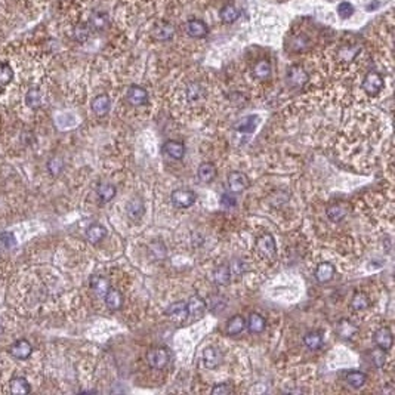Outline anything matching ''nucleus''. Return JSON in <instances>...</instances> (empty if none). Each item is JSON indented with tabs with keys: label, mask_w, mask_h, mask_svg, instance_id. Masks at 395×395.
<instances>
[{
	"label": "nucleus",
	"mask_w": 395,
	"mask_h": 395,
	"mask_svg": "<svg viewBox=\"0 0 395 395\" xmlns=\"http://www.w3.org/2000/svg\"><path fill=\"white\" fill-rule=\"evenodd\" d=\"M210 392L212 395H228L232 392V386L229 383H216Z\"/></svg>",
	"instance_id": "obj_47"
},
{
	"label": "nucleus",
	"mask_w": 395,
	"mask_h": 395,
	"mask_svg": "<svg viewBox=\"0 0 395 395\" xmlns=\"http://www.w3.org/2000/svg\"><path fill=\"white\" fill-rule=\"evenodd\" d=\"M0 333H2V327H0Z\"/></svg>",
	"instance_id": "obj_51"
},
{
	"label": "nucleus",
	"mask_w": 395,
	"mask_h": 395,
	"mask_svg": "<svg viewBox=\"0 0 395 395\" xmlns=\"http://www.w3.org/2000/svg\"><path fill=\"white\" fill-rule=\"evenodd\" d=\"M197 176L198 179H200L201 182H204V184L212 182V181L216 178V166H215L213 163H209V162L201 163L197 169Z\"/></svg>",
	"instance_id": "obj_26"
},
{
	"label": "nucleus",
	"mask_w": 395,
	"mask_h": 395,
	"mask_svg": "<svg viewBox=\"0 0 395 395\" xmlns=\"http://www.w3.org/2000/svg\"><path fill=\"white\" fill-rule=\"evenodd\" d=\"M286 80H287V85L293 89H301L308 83L310 80V76L308 73L305 71V68L302 65H290L287 68V76H286Z\"/></svg>",
	"instance_id": "obj_1"
},
{
	"label": "nucleus",
	"mask_w": 395,
	"mask_h": 395,
	"mask_svg": "<svg viewBox=\"0 0 395 395\" xmlns=\"http://www.w3.org/2000/svg\"><path fill=\"white\" fill-rule=\"evenodd\" d=\"M383 85H385L383 77H382L379 73L371 71V73H367L364 80H363V85L361 86H363V90L366 92L367 95H370V96H376V95H379L380 90L383 89Z\"/></svg>",
	"instance_id": "obj_6"
},
{
	"label": "nucleus",
	"mask_w": 395,
	"mask_h": 395,
	"mask_svg": "<svg viewBox=\"0 0 395 395\" xmlns=\"http://www.w3.org/2000/svg\"><path fill=\"white\" fill-rule=\"evenodd\" d=\"M115 193H117L115 187L111 185V184H107V182L101 184V185L98 187V190H96V194H98V197H99V200H101L102 203L111 201V200L115 197Z\"/></svg>",
	"instance_id": "obj_35"
},
{
	"label": "nucleus",
	"mask_w": 395,
	"mask_h": 395,
	"mask_svg": "<svg viewBox=\"0 0 395 395\" xmlns=\"http://www.w3.org/2000/svg\"><path fill=\"white\" fill-rule=\"evenodd\" d=\"M163 151H165L166 156H169L170 159H173V160H182L184 156H185V145L182 142L172 140V141L165 142Z\"/></svg>",
	"instance_id": "obj_15"
},
{
	"label": "nucleus",
	"mask_w": 395,
	"mask_h": 395,
	"mask_svg": "<svg viewBox=\"0 0 395 395\" xmlns=\"http://www.w3.org/2000/svg\"><path fill=\"white\" fill-rule=\"evenodd\" d=\"M204 96V87L200 83H190L187 87V98L190 102L198 101Z\"/></svg>",
	"instance_id": "obj_40"
},
{
	"label": "nucleus",
	"mask_w": 395,
	"mask_h": 395,
	"mask_svg": "<svg viewBox=\"0 0 395 395\" xmlns=\"http://www.w3.org/2000/svg\"><path fill=\"white\" fill-rule=\"evenodd\" d=\"M351 212V204L346 201H336L327 206L326 209V215L332 222H340L343 221Z\"/></svg>",
	"instance_id": "obj_7"
},
{
	"label": "nucleus",
	"mask_w": 395,
	"mask_h": 395,
	"mask_svg": "<svg viewBox=\"0 0 395 395\" xmlns=\"http://www.w3.org/2000/svg\"><path fill=\"white\" fill-rule=\"evenodd\" d=\"M105 237H107V229H105V226L99 225V224H92L86 229V238L92 244H96V243L102 241Z\"/></svg>",
	"instance_id": "obj_24"
},
{
	"label": "nucleus",
	"mask_w": 395,
	"mask_h": 395,
	"mask_svg": "<svg viewBox=\"0 0 395 395\" xmlns=\"http://www.w3.org/2000/svg\"><path fill=\"white\" fill-rule=\"evenodd\" d=\"M104 301H105L107 308L111 311H118L121 308V305H123V296H121V293H120L117 289H114V287L108 289V292H107L105 296H104Z\"/></svg>",
	"instance_id": "obj_20"
},
{
	"label": "nucleus",
	"mask_w": 395,
	"mask_h": 395,
	"mask_svg": "<svg viewBox=\"0 0 395 395\" xmlns=\"http://www.w3.org/2000/svg\"><path fill=\"white\" fill-rule=\"evenodd\" d=\"M90 287H92V290L96 293V296H101V298H104V296H105V293L108 292V289H110L111 286H110V282H108L105 277H101V276H93V277L90 279Z\"/></svg>",
	"instance_id": "obj_28"
},
{
	"label": "nucleus",
	"mask_w": 395,
	"mask_h": 395,
	"mask_svg": "<svg viewBox=\"0 0 395 395\" xmlns=\"http://www.w3.org/2000/svg\"><path fill=\"white\" fill-rule=\"evenodd\" d=\"M62 166H64V163H62L61 159H52V160L48 163V168H49L52 175H58V173L62 170Z\"/></svg>",
	"instance_id": "obj_49"
},
{
	"label": "nucleus",
	"mask_w": 395,
	"mask_h": 395,
	"mask_svg": "<svg viewBox=\"0 0 395 395\" xmlns=\"http://www.w3.org/2000/svg\"><path fill=\"white\" fill-rule=\"evenodd\" d=\"M170 198H172L173 206H176L179 209H188L197 201V194L194 191H191V190L179 188V190H175L172 193V197Z\"/></svg>",
	"instance_id": "obj_5"
},
{
	"label": "nucleus",
	"mask_w": 395,
	"mask_h": 395,
	"mask_svg": "<svg viewBox=\"0 0 395 395\" xmlns=\"http://www.w3.org/2000/svg\"><path fill=\"white\" fill-rule=\"evenodd\" d=\"M225 307L226 298H224L222 295H212L206 301V308L212 312H221L222 310H225Z\"/></svg>",
	"instance_id": "obj_34"
},
{
	"label": "nucleus",
	"mask_w": 395,
	"mask_h": 395,
	"mask_svg": "<svg viewBox=\"0 0 395 395\" xmlns=\"http://www.w3.org/2000/svg\"><path fill=\"white\" fill-rule=\"evenodd\" d=\"M166 315L169 317L172 321H175L176 324L184 323L188 318V308H187V302L179 301V302H173L166 308Z\"/></svg>",
	"instance_id": "obj_9"
},
{
	"label": "nucleus",
	"mask_w": 395,
	"mask_h": 395,
	"mask_svg": "<svg viewBox=\"0 0 395 395\" xmlns=\"http://www.w3.org/2000/svg\"><path fill=\"white\" fill-rule=\"evenodd\" d=\"M354 14V6L348 2H342L338 6V15L342 20H348Z\"/></svg>",
	"instance_id": "obj_46"
},
{
	"label": "nucleus",
	"mask_w": 395,
	"mask_h": 395,
	"mask_svg": "<svg viewBox=\"0 0 395 395\" xmlns=\"http://www.w3.org/2000/svg\"><path fill=\"white\" fill-rule=\"evenodd\" d=\"M150 252H151V254H154L156 259H163V257H166V247H165V244L160 243V241L151 243V244H150Z\"/></svg>",
	"instance_id": "obj_45"
},
{
	"label": "nucleus",
	"mask_w": 395,
	"mask_h": 395,
	"mask_svg": "<svg viewBox=\"0 0 395 395\" xmlns=\"http://www.w3.org/2000/svg\"><path fill=\"white\" fill-rule=\"evenodd\" d=\"M9 352H11L12 357L18 358V360H26V358H29L30 355H31L33 346H31V343H30L29 340L21 339V340H17V342L11 346Z\"/></svg>",
	"instance_id": "obj_13"
},
{
	"label": "nucleus",
	"mask_w": 395,
	"mask_h": 395,
	"mask_svg": "<svg viewBox=\"0 0 395 395\" xmlns=\"http://www.w3.org/2000/svg\"><path fill=\"white\" fill-rule=\"evenodd\" d=\"M213 283L218 284V286H225L228 283L231 282V271H229V267L224 264V265H219L218 268H215L213 271Z\"/></svg>",
	"instance_id": "obj_30"
},
{
	"label": "nucleus",
	"mask_w": 395,
	"mask_h": 395,
	"mask_svg": "<svg viewBox=\"0 0 395 395\" xmlns=\"http://www.w3.org/2000/svg\"><path fill=\"white\" fill-rule=\"evenodd\" d=\"M219 17H221L222 23H225V24H232V23H235V21L238 20L240 12H238V9H237L234 5H226V6H224V8L221 9Z\"/></svg>",
	"instance_id": "obj_33"
},
{
	"label": "nucleus",
	"mask_w": 395,
	"mask_h": 395,
	"mask_svg": "<svg viewBox=\"0 0 395 395\" xmlns=\"http://www.w3.org/2000/svg\"><path fill=\"white\" fill-rule=\"evenodd\" d=\"M336 332H338V335L340 338L351 339L354 335H357L358 327L352 321H349L346 318H342V320H339L338 324H336Z\"/></svg>",
	"instance_id": "obj_21"
},
{
	"label": "nucleus",
	"mask_w": 395,
	"mask_h": 395,
	"mask_svg": "<svg viewBox=\"0 0 395 395\" xmlns=\"http://www.w3.org/2000/svg\"><path fill=\"white\" fill-rule=\"evenodd\" d=\"M187 308H188V318L190 321H198L200 318H203V315L206 314V302L198 296L194 295L190 298V301L187 302Z\"/></svg>",
	"instance_id": "obj_10"
},
{
	"label": "nucleus",
	"mask_w": 395,
	"mask_h": 395,
	"mask_svg": "<svg viewBox=\"0 0 395 395\" xmlns=\"http://www.w3.org/2000/svg\"><path fill=\"white\" fill-rule=\"evenodd\" d=\"M256 250L265 259H273L277 254V246H276V238L273 234L265 232L260 237L256 238Z\"/></svg>",
	"instance_id": "obj_2"
},
{
	"label": "nucleus",
	"mask_w": 395,
	"mask_h": 395,
	"mask_svg": "<svg viewBox=\"0 0 395 395\" xmlns=\"http://www.w3.org/2000/svg\"><path fill=\"white\" fill-rule=\"evenodd\" d=\"M153 36L159 42H168L175 36V27L170 23H160L153 30Z\"/></svg>",
	"instance_id": "obj_19"
},
{
	"label": "nucleus",
	"mask_w": 395,
	"mask_h": 395,
	"mask_svg": "<svg viewBox=\"0 0 395 395\" xmlns=\"http://www.w3.org/2000/svg\"><path fill=\"white\" fill-rule=\"evenodd\" d=\"M26 102H27V105L31 107V108H37V107L42 104V95H40V92H39L37 89L29 90V93H27V96H26Z\"/></svg>",
	"instance_id": "obj_41"
},
{
	"label": "nucleus",
	"mask_w": 395,
	"mask_h": 395,
	"mask_svg": "<svg viewBox=\"0 0 395 395\" xmlns=\"http://www.w3.org/2000/svg\"><path fill=\"white\" fill-rule=\"evenodd\" d=\"M170 360L169 351L166 348H151L147 352V361L148 364L156 368V370H162L168 366Z\"/></svg>",
	"instance_id": "obj_4"
},
{
	"label": "nucleus",
	"mask_w": 395,
	"mask_h": 395,
	"mask_svg": "<svg viewBox=\"0 0 395 395\" xmlns=\"http://www.w3.org/2000/svg\"><path fill=\"white\" fill-rule=\"evenodd\" d=\"M224 361V354L219 348L216 346H207L203 351V364L206 368H216L222 364Z\"/></svg>",
	"instance_id": "obj_8"
},
{
	"label": "nucleus",
	"mask_w": 395,
	"mask_h": 395,
	"mask_svg": "<svg viewBox=\"0 0 395 395\" xmlns=\"http://www.w3.org/2000/svg\"><path fill=\"white\" fill-rule=\"evenodd\" d=\"M90 27L95 30H105L110 24V18L105 12H93L90 15Z\"/></svg>",
	"instance_id": "obj_31"
},
{
	"label": "nucleus",
	"mask_w": 395,
	"mask_h": 395,
	"mask_svg": "<svg viewBox=\"0 0 395 395\" xmlns=\"http://www.w3.org/2000/svg\"><path fill=\"white\" fill-rule=\"evenodd\" d=\"M371 358H373V363L376 367H383L385 364V360H386V351H383L382 348H376L371 351Z\"/></svg>",
	"instance_id": "obj_44"
},
{
	"label": "nucleus",
	"mask_w": 395,
	"mask_h": 395,
	"mask_svg": "<svg viewBox=\"0 0 395 395\" xmlns=\"http://www.w3.org/2000/svg\"><path fill=\"white\" fill-rule=\"evenodd\" d=\"M370 305V299L364 292H355L351 299V307L355 311H364Z\"/></svg>",
	"instance_id": "obj_37"
},
{
	"label": "nucleus",
	"mask_w": 395,
	"mask_h": 395,
	"mask_svg": "<svg viewBox=\"0 0 395 395\" xmlns=\"http://www.w3.org/2000/svg\"><path fill=\"white\" fill-rule=\"evenodd\" d=\"M360 46L354 45V46H343L339 49V59L345 61V62H351L352 59H355L357 55L360 54Z\"/></svg>",
	"instance_id": "obj_39"
},
{
	"label": "nucleus",
	"mask_w": 395,
	"mask_h": 395,
	"mask_svg": "<svg viewBox=\"0 0 395 395\" xmlns=\"http://www.w3.org/2000/svg\"><path fill=\"white\" fill-rule=\"evenodd\" d=\"M271 71H273L271 64H270V61H267V59H260V61H257V62L254 64L253 74L254 77L259 79V80H268V79L271 77Z\"/></svg>",
	"instance_id": "obj_29"
},
{
	"label": "nucleus",
	"mask_w": 395,
	"mask_h": 395,
	"mask_svg": "<svg viewBox=\"0 0 395 395\" xmlns=\"http://www.w3.org/2000/svg\"><path fill=\"white\" fill-rule=\"evenodd\" d=\"M335 267L330 262H321L315 270V280L318 283H329L335 277Z\"/></svg>",
	"instance_id": "obj_17"
},
{
	"label": "nucleus",
	"mask_w": 395,
	"mask_h": 395,
	"mask_svg": "<svg viewBox=\"0 0 395 395\" xmlns=\"http://www.w3.org/2000/svg\"><path fill=\"white\" fill-rule=\"evenodd\" d=\"M246 330V318L240 314L232 315L228 321H226V335L229 336H237L240 333H243Z\"/></svg>",
	"instance_id": "obj_14"
},
{
	"label": "nucleus",
	"mask_w": 395,
	"mask_h": 395,
	"mask_svg": "<svg viewBox=\"0 0 395 395\" xmlns=\"http://www.w3.org/2000/svg\"><path fill=\"white\" fill-rule=\"evenodd\" d=\"M304 343L307 345V348H310L312 351L321 348V345H323V333H321V332H317V330L308 332V333L304 336Z\"/></svg>",
	"instance_id": "obj_36"
},
{
	"label": "nucleus",
	"mask_w": 395,
	"mask_h": 395,
	"mask_svg": "<svg viewBox=\"0 0 395 395\" xmlns=\"http://www.w3.org/2000/svg\"><path fill=\"white\" fill-rule=\"evenodd\" d=\"M89 34H90V31H89V29L86 26H79L74 30V37L79 42H86L89 39Z\"/></svg>",
	"instance_id": "obj_48"
},
{
	"label": "nucleus",
	"mask_w": 395,
	"mask_h": 395,
	"mask_svg": "<svg viewBox=\"0 0 395 395\" xmlns=\"http://www.w3.org/2000/svg\"><path fill=\"white\" fill-rule=\"evenodd\" d=\"M221 203H222V206H225V207H234V206L237 204V200L234 197V194H224V196L221 197Z\"/></svg>",
	"instance_id": "obj_50"
},
{
	"label": "nucleus",
	"mask_w": 395,
	"mask_h": 395,
	"mask_svg": "<svg viewBox=\"0 0 395 395\" xmlns=\"http://www.w3.org/2000/svg\"><path fill=\"white\" fill-rule=\"evenodd\" d=\"M310 45L311 40L307 34H298V36H295L293 40H292V43H290L292 51H295V52H304V51H307V49L310 48Z\"/></svg>",
	"instance_id": "obj_38"
},
{
	"label": "nucleus",
	"mask_w": 395,
	"mask_h": 395,
	"mask_svg": "<svg viewBox=\"0 0 395 395\" xmlns=\"http://www.w3.org/2000/svg\"><path fill=\"white\" fill-rule=\"evenodd\" d=\"M12 76H14L12 68L8 64L0 62V86L8 85L12 80Z\"/></svg>",
	"instance_id": "obj_43"
},
{
	"label": "nucleus",
	"mask_w": 395,
	"mask_h": 395,
	"mask_svg": "<svg viewBox=\"0 0 395 395\" xmlns=\"http://www.w3.org/2000/svg\"><path fill=\"white\" fill-rule=\"evenodd\" d=\"M126 212L129 215L130 219L134 221H140L144 213H145V204H144V200L141 197H134L129 203H127V207H126Z\"/></svg>",
	"instance_id": "obj_16"
},
{
	"label": "nucleus",
	"mask_w": 395,
	"mask_h": 395,
	"mask_svg": "<svg viewBox=\"0 0 395 395\" xmlns=\"http://www.w3.org/2000/svg\"><path fill=\"white\" fill-rule=\"evenodd\" d=\"M265 318L257 312H252L246 320V329H249L250 333H262L265 330Z\"/></svg>",
	"instance_id": "obj_25"
},
{
	"label": "nucleus",
	"mask_w": 395,
	"mask_h": 395,
	"mask_svg": "<svg viewBox=\"0 0 395 395\" xmlns=\"http://www.w3.org/2000/svg\"><path fill=\"white\" fill-rule=\"evenodd\" d=\"M229 271H231V277H241L244 273V262L241 259H232L229 262Z\"/></svg>",
	"instance_id": "obj_42"
},
{
	"label": "nucleus",
	"mask_w": 395,
	"mask_h": 395,
	"mask_svg": "<svg viewBox=\"0 0 395 395\" xmlns=\"http://www.w3.org/2000/svg\"><path fill=\"white\" fill-rule=\"evenodd\" d=\"M110 105H111V101H110V96L102 93V95H98L93 101H92V110L96 115H105V114L110 111Z\"/></svg>",
	"instance_id": "obj_23"
},
{
	"label": "nucleus",
	"mask_w": 395,
	"mask_h": 395,
	"mask_svg": "<svg viewBox=\"0 0 395 395\" xmlns=\"http://www.w3.org/2000/svg\"><path fill=\"white\" fill-rule=\"evenodd\" d=\"M187 33L191 36V37H196V39H201V37H206L209 29L207 26L204 24V21L201 20H190L187 23Z\"/></svg>",
	"instance_id": "obj_22"
},
{
	"label": "nucleus",
	"mask_w": 395,
	"mask_h": 395,
	"mask_svg": "<svg viewBox=\"0 0 395 395\" xmlns=\"http://www.w3.org/2000/svg\"><path fill=\"white\" fill-rule=\"evenodd\" d=\"M126 98L129 101L130 105L134 107H141V105H145L148 102V92L141 87V86H130L126 92Z\"/></svg>",
	"instance_id": "obj_11"
},
{
	"label": "nucleus",
	"mask_w": 395,
	"mask_h": 395,
	"mask_svg": "<svg viewBox=\"0 0 395 395\" xmlns=\"http://www.w3.org/2000/svg\"><path fill=\"white\" fill-rule=\"evenodd\" d=\"M345 380H346V383H348L349 386L358 389V388H361V386L366 385L367 376L366 373H363V371L351 370V371H348V373L345 374Z\"/></svg>",
	"instance_id": "obj_27"
},
{
	"label": "nucleus",
	"mask_w": 395,
	"mask_h": 395,
	"mask_svg": "<svg viewBox=\"0 0 395 395\" xmlns=\"http://www.w3.org/2000/svg\"><path fill=\"white\" fill-rule=\"evenodd\" d=\"M226 182H228V188H229V191L232 194H240V193L246 191L250 187L249 176L246 173H243V172H238V170L229 172L228 178H226Z\"/></svg>",
	"instance_id": "obj_3"
},
{
	"label": "nucleus",
	"mask_w": 395,
	"mask_h": 395,
	"mask_svg": "<svg viewBox=\"0 0 395 395\" xmlns=\"http://www.w3.org/2000/svg\"><path fill=\"white\" fill-rule=\"evenodd\" d=\"M257 115H246L234 124V129L240 134H253L257 127Z\"/></svg>",
	"instance_id": "obj_18"
},
{
	"label": "nucleus",
	"mask_w": 395,
	"mask_h": 395,
	"mask_svg": "<svg viewBox=\"0 0 395 395\" xmlns=\"http://www.w3.org/2000/svg\"><path fill=\"white\" fill-rule=\"evenodd\" d=\"M9 386H11V392L17 395L29 394L30 391H31L30 383L27 382V379H24V377H14V379L11 380Z\"/></svg>",
	"instance_id": "obj_32"
},
{
	"label": "nucleus",
	"mask_w": 395,
	"mask_h": 395,
	"mask_svg": "<svg viewBox=\"0 0 395 395\" xmlns=\"http://www.w3.org/2000/svg\"><path fill=\"white\" fill-rule=\"evenodd\" d=\"M373 340H374L376 346L382 348L383 351H389L392 348V343H394L392 332L388 327H380L379 330L374 332Z\"/></svg>",
	"instance_id": "obj_12"
}]
</instances>
